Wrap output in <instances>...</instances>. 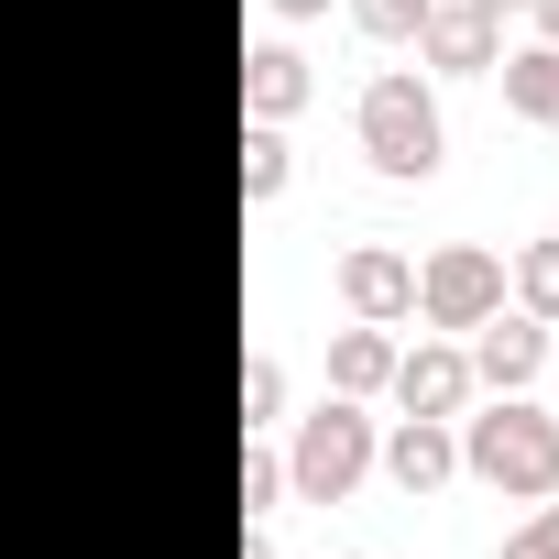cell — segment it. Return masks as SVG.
<instances>
[{
  "label": "cell",
  "mask_w": 559,
  "mask_h": 559,
  "mask_svg": "<svg viewBox=\"0 0 559 559\" xmlns=\"http://www.w3.org/2000/svg\"><path fill=\"white\" fill-rule=\"evenodd\" d=\"M384 373H395V330H373V319L330 330V395H373Z\"/></svg>",
  "instance_id": "cell-12"
},
{
  "label": "cell",
  "mask_w": 559,
  "mask_h": 559,
  "mask_svg": "<svg viewBox=\"0 0 559 559\" xmlns=\"http://www.w3.org/2000/svg\"><path fill=\"white\" fill-rule=\"evenodd\" d=\"M493 308H504V252L493 241H439L417 263V319L428 330H483Z\"/></svg>",
  "instance_id": "cell-4"
},
{
  "label": "cell",
  "mask_w": 559,
  "mask_h": 559,
  "mask_svg": "<svg viewBox=\"0 0 559 559\" xmlns=\"http://www.w3.org/2000/svg\"><path fill=\"white\" fill-rule=\"evenodd\" d=\"M274 417H286V362L252 352V362H241V439H263Z\"/></svg>",
  "instance_id": "cell-14"
},
{
  "label": "cell",
  "mask_w": 559,
  "mask_h": 559,
  "mask_svg": "<svg viewBox=\"0 0 559 559\" xmlns=\"http://www.w3.org/2000/svg\"><path fill=\"white\" fill-rule=\"evenodd\" d=\"M308 110V56L297 45H252L241 56V121H297Z\"/></svg>",
  "instance_id": "cell-10"
},
{
  "label": "cell",
  "mask_w": 559,
  "mask_h": 559,
  "mask_svg": "<svg viewBox=\"0 0 559 559\" xmlns=\"http://www.w3.org/2000/svg\"><path fill=\"white\" fill-rule=\"evenodd\" d=\"M461 472L515 493V504H548L559 493V417L526 395H493L483 417H461Z\"/></svg>",
  "instance_id": "cell-2"
},
{
  "label": "cell",
  "mask_w": 559,
  "mask_h": 559,
  "mask_svg": "<svg viewBox=\"0 0 559 559\" xmlns=\"http://www.w3.org/2000/svg\"><path fill=\"white\" fill-rule=\"evenodd\" d=\"M362 472H373V417H362V395H330V406H308V417H297V450H286V493H308V504H341Z\"/></svg>",
  "instance_id": "cell-3"
},
{
  "label": "cell",
  "mask_w": 559,
  "mask_h": 559,
  "mask_svg": "<svg viewBox=\"0 0 559 559\" xmlns=\"http://www.w3.org/2000/svg\"><path fill=\"white\" fill-rule=\"evenodd\" d=\"M286 176H297L286 121H252V132H241V198H252V209H263V198H286Z\"/></svg>",
  "instance_id": "cell-13"
},
{
  "label": "cell",
  "mask_w": 559,
  "mask_h": 559,
  "mask_svg": "<svg viewBox=\"0 0 559 559\" xmlns=\"http://www.w3.org/2000/svg\"><path fill=\"white\" fill-rule=\"evenodd\" d=\"M241 559H274V537H263V526H241Z\"/></svg>",
  "instance_id": "cell-21"
},
{
  "label": "cell",
  "mask_w": 559,
  "mask_h": 559,
  "mask_svg": "<svg viewBox=\"0 0 559 559\" xmlns=\"http://www.w3.org/2000/svg\"><path fill=\"white\" fill-rule=\"evenodd\" d=\"M515 308L559 330V241H526V252H515Z\"/></svg>",
  "instance_id": "cell-15"
},
{
  "label": "cell",
  "mask_w": 559,
  "mask_h": 559,
  "mask_svg": "<svg viewBox=\"0 0 559 559\" xmlns=\"http://www.w3.org/2000/svg\"><path fill=\"white\" fill-rule=\"evenodd\" d=\"M493 559H559V504H537V515H526V526H515Z\"/></svg>",
  "instance_id": "cell-18"
},
{
  "label": "cell",
  "mask_w": 559,
  "mask_h": 559,
  "mask_svg": "<svg viewBox=\"0 0 559 559\" xmlns=\"http://www.w3.org/2000/svg\"><path fill=\"white\" fill-rule=\"evenodd\" d=\"M341 308L373 319V330H406V319H417V263H406L395 241H352V252H341Z\"/></svg>",
  "instance_id": "cell-5"
},
{
  "label": "cell",
  "mask_w": 559,
  "mask_h": 559,
  "mask_svg": "<svg viewBox=\"0 0 559 559\" xmlns=\"http://www.w3.org/2000/svg\"><path fill=\"white\" fill-rule=\"evenodd\" d=\"M417 56H428L439 78H493L504 23L483 12V0H428V12H417Z\"/></svg>",
  "instance_id": "cell-6"
},
{
  "label": "cell",
  "mask_w": 559,
  "mask_h": 559,
  "mask_svg": "<svg viewBox=\"0 0 559 559\" xmlns=\"http://www.w3.org/2000/svg\"><path fill=\"white\" fill-rule=\"evenodd\" d=\"M417 12L428 0H352V34L362 45H417Z\"/></svg>",
  "instance_id": "cell-17"
},
{
  "label": "cell",
  "mask_w": 559,
  "mask_h": 559,
  "mask_svg": "<svg viewBox=\"0 0 559 559\" xmlns=\"http://www.w3.org/2000/svg\"><path fill=\"white\" fill-rule=\"evenodd\" d=\"M373 461H384V483H395L406 504H428V493L461 472V439H450V417H395V439H373Z\"/></svg>",
  "instance_id": "cell-9"
},
{
  "label": "cell",
  "mask_w": 559,
  "mask_h": 559,
  "mask_svg": "<svg viewBox=\"0 0 559 559\" xmlns=\"http://www.w3.org/2000/svg\"><path fill=\"white\" fill-rule=\"evenodd\" d=\"M263 12H274V23H319L330 0H263Z\"/></svg>",
  "instance_id": "cell-19"
},
{
  "label": "cell",
  "mask_w": 559,
  "mask_h": 559,
  "mask_svg": "<svg viewBox=\"0 0 559 559\" xmlns=\"http://www.w3.org/2000/svg\"><path fill=\"white\" fill-rule=\"evenodd\" d=\"M526 12H537V45H559V0H526Z\"/></svg>",
  "instance_id": "cell-20"
},
{
  "label": "cell",
  "mask_w": 559,
  "mask_h": 559,
  "mask_svg": "<svg viewBox=\"0 0 559 559\" xmlns=\"http://www.w3.org/2000/svg\"><path fill=\"white\" fill-rule=\"evenodd\" d=\"M537 362H548V319H526V308H493V319L472 330V384H493V395H526V384H537Z\"/></svg>",
  "instance_id": "cell-7"
},
{
  "label": "cell",
  "mask_w": 559,
  "mask_h": 559,
  "mask_svg": "<svg viewBox=\"0 0 559 559\" xmlns=\"http://www.w3.org/2000/svg\"><path fill=\"white\" fill-rule=\"evenodd\" d=\"M483 12H493V23H504V12H526V0H483Z\"/></svg>",
  "instance_id": "cell-22"
},
{
  "label": "cell",
  "mask_w": 559,
  "mask_h": 559,
  "mask_svg": "<svg viewBox=\"0 0 559 559\" xmlns=\"http://www.w3.org/2000/svg\"><path fill=\"white\" fill-rule=\"evenodd\" d=\"M493 78H504V110H515V121L559 132V45H526V56H493Z\"/></svg>",
  "instance_id": "cell-11"
},
{
  "label": "cell",
  "mask_w": 559,
  "mask_h": 559,
  "mask_svg": "<svg viewBox=\"0 0 559 559\" xmlns=\"http://www.w3.org/2000/svg\"><path fill=\"white\" fill-rule=\"evenodd\" d=\"M274 504H286V461H274L263 439H241V526H263Z\"/></svg>",
  "instance_id": "cell-16"
},
{
  "label": "cell",
  "mask_w": 559,
  "mask_h": 559,
  "mask_svg": "<svg viewBox=\"0 0 559 559\" xmlns=\"http://www.w3.org/2000/svg\"><path fill=\"white\" fill-rule=\"evenodd\" d=\"M352 132H362L373 176H395V187H428V176L450 165V121H439V88H428L417 67H384V78L362 88Z\"/></svg>",
  "instance_id": "cell-1"
},
{
  "label": "cell",
  "mask_w": 559,
  "mask_h": 559,
  "mask_svg": "<svg viewBox=\"0 0 559 559\" xmlns=\"http://www.w3.org/2000/svg\"><path fill=\"white\" fill-rule=\"evenodd\" d=\"M384 384H395L406 417H461V406H472V352H461V341H417V352H395Z\"/></svg>",
  "instance_id": "cell-8"
}]
</instances>
